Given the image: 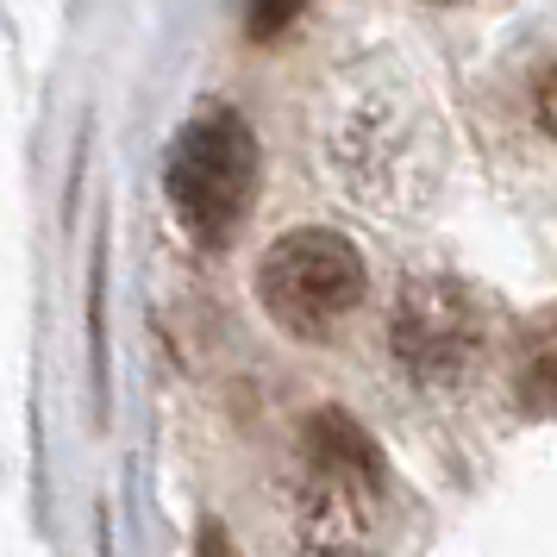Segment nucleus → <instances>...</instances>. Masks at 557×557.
<instances>
[{
	"instance_id": "f257e3e1",
	"label": "nucleus",
	"mask_w": 557,
	"mask_h": 557,
	"mask_svg": "<svg viewBox=\"0 0 557 557\" xmlns=\"http://www.w3.org/2000/svg\"><path fill=\"white\" fill-rule=\"evenodd\" d=\"M388 476L382 457L345 413H313L295 457L288 532L307 557H363L382 527Z\"/></svg>"
},
{
	"instance_id": "f03ea898",
	"label": "nucleus",
	"mask_w": 557,
	"mask_h": 557,
	"mask_svg": "<svg viewBox=\"0 0 557 557\" xmlns=\"http://www.w3.org/2000/svg\"><path fill=\"white\" fill-rule=\"evenodd\" d=\"M251 182H257V145L238 113L213 107L195 126H182L170 170H163V188H170L182 232H195L201 245H226L232 226L251 207Z\"/></svg>"
},
{
	"instance_id": "7ed1b4c3",
	"label": "nucleus",
	"mask_w": 557,
	"mask_h": 557,
	"mask_svg": "<svg viewBox=\"0 0 557 557\" xmlns=\"http://www.w3.org/2000/svg\"><path fill=\"white\" fill-rule=\"evenodd\" d=\"M257 301L282 332L320 338L363 301V257L338 232H288L257 270Z\"/></svg>"
},
{
	"instance_id": "20e7f679",
	"label": "nucleus",
	"mask_w": 557,
	"mask_h": 557,
	"mask_svg": "<svg viewBox=\"0 0 557 557\" xmlns=\"http://www.w3.org/2000/svg\"><path fill=\"white\" fill-rule=\"evenodd\" d=\"M388 351L413 382L451 388L482 351V313L457 282H413L388 320Z\"/></svg>"
},
{
	"instance_id": "39448f33",
	"label": "nucleus",
	"mask_w": 557,
	"mask_h": 557,
	"mask_svg": "<svg viewBox=\"0 0 557 557\" xmlns=\"http://www.w3.org/2000/svg\"><path fill=\"white\" fill-rule=\"evenodd\" d=\"M520 388H527V401H539V407L552 401L557 407V326L527 351V376H520Z\"/></svg>"
},
{
	"instance_id": "423d86ee",
	"label": "nucleus",
	"mask_w": 557,
	"mask_h": 557,
	"mask_svg": "<svg viewBox=\"0 0 557 557\" xmlns=\"http://www.w3.org/2000/svg\"><path fill=\"white\" fill-rule=\"evenodd\" d=\"M301 7L307 0H245V26H251V38H276L282 26H295Z\"/></svg>"
},
{
	"instance_id": "0eeeda50",
	"label": "nucleus",
	"mask_w": 557,
	"mask_h": 557,
	"mask_svg": "<svg viewBox=\"0 0 557 557\" xmlns=\"http://www.w3.org/2000/svg\"><path fill=\"white\" fill-rule=\"evenodd\" d=\"M532 126L545 132V138H557V57L532 76Z\"/></svg>"
},
{
	"instance_id": "6e6552de",
	"label": "nucleus",
	"mask_w": 557,
	"mask_h": 557,
	"mask_svg": "<svg viewBox=\"0 0 557 557\" xmlns=\"http://www.w3.org/2000/svg\"><path fill=\"white\" fill-rule=\"evenodd\" d=\"M201 557H232V552H226V532H220V527L201 532Z\"/></svg>"
}]
</instances>
